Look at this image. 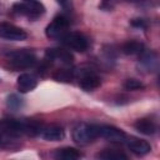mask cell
<instances>
[{"label":"cell","mask_w":160,"mask_h":160,"mask_svg":"<svg viewBox=\"0 0 160 160\" xmlns=\"http://www.w3.org/2000/svg\"><path fill=\"white\" fill-rule=\"evenodd\" d=\"M8 60L10 62V65L14 69L18 70H22V69H30L32 68L38 59L35 56V54L30 50H16L12 51L10 54H8Z\"/></svg>","instance_id":"1"},{"label":"cell","mask_w":160,"mask_h":160,"mask_svg":"<svg viewBox=\"0 0 160 160\" xmlns=\"http://www.w3.org/2000/svg\"><path fill=\"white\" fill-rule=\"evenodd\" d=\"M12 10L15 14L25 16L30 20H36L40 16L44 15L45 8L41 2L36 1H24V2H18L12 6Z\"/></svg>","instance_id":"2"},{"label":"cell","mask_w":160,"mask_h":160,"mask_svg":"<svg viewBox=\"0 0 160 160\" xmlns=\"http://www.w3.org/2000/svg\"><path fill=\"white\" fill-rule=\"evenodd\" d=\"M98 136V125L79 124L72 130V139L79 145H86L92 142Z\"/></svg>","instance_id":"3"},{"label":"cell","mask_w":160,"mask_h":160,"mask_svg":"<svg viewBox=\"0 0 160 160\" xmlns=\"http://www.w3.org/2000/svg\"><path fill=\"white\" fill-rule=\"evenodd\" d=\"M69 19L65 15H58L54 18V20L46 26L45 34L50 39L60 40L69 30Z\"/></svg>","instance_id":"4"},{"label":"cell","mask_w":160,"mask_h":160,"mask_svg":"<svg viewBox=\"0 0 160 160\" xmlns=\"http://www.w3.org/2000/svg\"><path fill=\"white\" fill-rule=\"evenodd\" d=\"M59 41H61L66 48L82 52L85 50H88L89 48V40L85 35L80 34V32H75V31H68Z\"/></svg>","instance_id":"5"},{"label":"cell","mask_w":160,"mask_h":160,"mask_svg":"<svg viewBox=\"0 0 160 160\" xmlns=\"http://www.w3.org/2000/svg\"><path fill=\"white\" fill-rule=\"evenodd\" d=\"M74 76L79 80L80 88L86 91L94 90L100 86V78L92 70H89V69L74 70Z\"/></svg>","instance_id":"6"},{"label":"cell","mask_w":160,"mask_h":160,"mask_svg":"<svg viewBox=\"0 0 160 160\" xmlns=\"http://www.w3.org/2000/svg\"><path fill=\"white\" fill-rule=\"evenodd\" d=\"M0 38L11 41H21L28 38V34L21 28L10 24V22H1L0 24Z\"/></svg>","instance_id":"7"},{"label":"cell","mask_w":160,"mask_h":160,"mask_svg":"<svg viewBox=\"0 0 160 160\" xmlns=\"http://www.w3.org/2000/svg\"><path fill=\"white\" fill-rule=\"evenodd\" d=\"M98 136L104 138L111 142H125L126 134L112 125H98Z\"/></svg>","instance_id":"8"},{"label":"cell","mask_w":160,"mask_h":160,"mask_svg":"<svg viewBox=\"0 0 160 160\" xmlns=\"http://www.w3.org/2000/svg\"><path fill=\"white\" fill-rule=\"evenodd\" d=\"M46 59L49 61H56L62 65H70L74 60L70 51L65 49H48L46 50Z\"/></svg>","instance_id":"9"},{"label":"cell","mask_w":160,"mask_h":160,"mask_svg":"<svg viewBox=\"0 0 160 160\" xmlns=\"http://www.w3.org/2000/svg\"><path fill=\"white\" fill-rule=\"evenodd\" d=\"M125 142H126L128 149H129L132 154H135V155H138V156L146 155V154H149L150 150H151V146H150V144H149L148 141L141 140V139H138V138L126 139Z\"/></svg>","instance_id":"10"},{"label":"cell","mask_w":160,"mask_h":160,"mask_svg":"<svg viewBox=\"0 0 160 160\" xmlns=\"http://www.w3.org/2000/svg\"><path fill=\"white\" fill-rule=\"evenodd\" d=\"M39 134L44 140H48V141H59V140H62L65 138L64 129L61 126H58V125L44 126L40 129Z\"/></svg>","instance_id":"11"},{"label":"cell","mask_w":160,"mask_h":160,"mask_svg":"<svg viewBox=\"0 0 160 160\" xmlns=\"http://www.w3.org/2000/svg\"><path fill=\"white\" fill-rule=\"evenodd\" d=\"M36 85H38V79L32 74L24 72L18 76L16 86L20 92H29V91L34 90L36 88Z\"/></svg>","instance_id":"12"},{"label":"cell","mask_w":160,"mask_h":160,"mask_svg":"<svg viewBox=\"0 0 160 160\" xmlns=\"http://www.w3.org/2000/svg\"><path fill=\"white\" fill-rule=\"evenodd\" d=\"M134 126L140 134H144V135H154L158 130L156 124L150 119H139Z\"/></svg>","instance_id":"13"},{"label":"cell","mask_w":160,"mask_h":160,"mask_svg":"<svg viewBox=\"0 0 160 160\" xmlns=\"http://www.w3.org/2000/svg\"><path fill=\"white\" fill-rule=\"evenodd\" d=\"M54 156L56 159H62V160H74L80 158L81 154L75 148H62V149H58Z\"/></svg>","instance_id":"14"},{"label":"cell","mask_w":160,"mask_h":160,"mask_svg":"<svg viewBox=\"0 0 160 160\" xmlns=\"http://www.w3.org/2000/svg\"><path fill=\"white\" fill-rule=\"evenodd\" d=\"M96 158H99V159H105V160H126V159H128V156H126L124 152L118 151V150H112V149H110V150H104V151L99 152V154L96 155Z\"/></svg>","instance_id":"15"},{"label":"cell","mask_w":160,"mask_h":160,"mask_svg":"<svg viewBox=\"0 0 160 160\" xmlns=\"http://www.w3.org/2000/svg\"><path fill=\"white\" fill-rule=\"evenodd\" d=\"M122 51L126 55H138L144 52V45L139 41H128L122 46Z\"/></svg>","instance_id":"16"},{"label":"cell","mask_w":160,"mask_h":160,"mask_svg":"<svg viewBox=\"0 0 160 160\" xmlns=\"http://www.w3.org/2000/svg\"><path fill=\"white\" fill-rule=\"evenodd\" d=\"M6 105H8V108L11 109V110H19V109L22 108V105H24V100H22L19 95H16V94H11L10 96H8Z\"/></svg>","instance_id":"17"},{"label":"cell","mask_w":160,"mask_h":160,"mask_svg":"<svg viewBox=\"0 0 160 160\" xmlns=\"http://www.w3.org/2000/svg\"><path fill=\"white\" fill-rule=\"evenodd\" d=\"M124 88L126 90H140L144 88V84L136 79H128L124 82Z\"/></svg>","instance_id":"18"},{"label":"cell","mask_w":160,"mask_h":160,"mask_svg":"<svg viewBox=\"0 0 160 160\" xmlns=\"http://www.w3.org/2000/svg\"><path fill=\"white\" fill-rule=\"evenodd\" d=\"M131 25L135 26V28H141V29H145L146 28L145 20H142V19H132L131 20Z\"/></svg>","instance_id":"19"},{"label":"cell","mask_w":160,"mask_h":160,"mask_svg":"<svg viewBox=\"0 0 160 160\" xmlns=\"http://www.w3.org/2000/svg\"><path fill=\"white\" fill-rule=\"evenodd\" d=\"M56 2H58L64 10L71 9V0H56Z\"/></svg>","instance_id":"20"},{"label":"cell","mask_w":160,"mask_h":160,"mask_svg":"<svg viewBox=\"0 0 160 160\" xmlns=\"http://www.w3.org/2000/svg\"><path fill=\"white\" fill-rule=\"evenodd\" d=\"M24 1H36V0H24Z\"/></svg>","instance_id":"21"},{"label":"cell","mask_w":160,"mask_h":160,"mask_svg":"<svg viewBox=\"0 0 160 160\" xmlns=\"http://www.w3.org/2000/svg\"><path fill=\"white\" fill-rule=\"evenodd\" d=\"M1 140H2V139H1V134H0V142H1Z\"/></svg>","instance_id":"22"},{"label":"cell","mask_w":160,"mask_h":160,"mask_svg":"<svg viewBox=\"0 0 160 160\" xmlns=\"http://www.w3.org/2000/svg\"><path fill=\"white\" fill-rule=\"evenodd\" d=\"M0 14H1V6H0Z\"/></svg>","instance_id":"23"}]
</instances>
